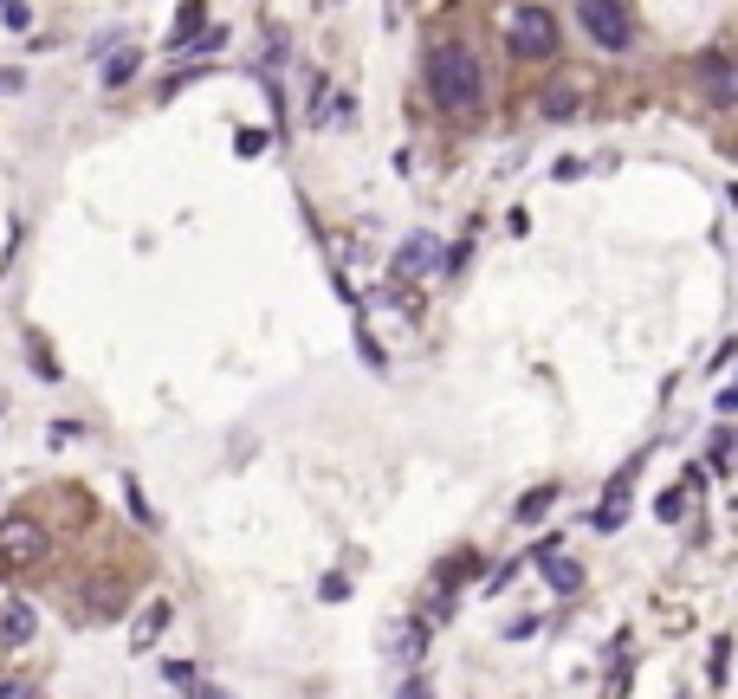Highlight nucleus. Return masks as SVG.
I'll use <instances>...</instances> for the list:
<instances>
[{"mask_svg":"<svg viewBox=\"0 0 738 699\" xmlns=\"http://www.w3.org/2000/svg\"><path fill=\"white\" fill-rule=\"evenodd\" d=\"M428 91L441 111H480L486 98V72H480V52L467 46V39H441V46L428 52Z\"/></svg>","mask_w":738,"mask_h":699,"instance_id":"nucleus-1","label":"nucleus"},{"mask_svg":"<svg viewBox=\"0 0 738 699\" xmlns=\"http://www.w3.org/2000/svg\"><path fill=\"white\" fill-rule=\"evenodd\" d=\"M505 46H512V59H551L557 52V13L551 7H512L505 13Z\"/></svg>","mask_w":738,"mask_h":699,"instance_id":"nucleus-2","label":"nucleus"},{"mask_svg":"<svg viewBox=\"0 0 738 699\" xmlns=\"http://www.w3.org/2000/svg\"><path fill=\"white\" fill-rule=\"evenodd\" d=\"M577 26H583V39L603 46V52H628V46H635V13L615 7V0H583Z\"/></svg>","mask_w":738,"mask_h":699,"instance_id":"nucleus-3","label":"nucleus"},{"mask_svg":"<svg viewBox=\"0 0 738 699\" xmlns=\"http://www.w3.org/2000/svg\"><path fill=\"white\" fill-rule=\"evenodd\" d=\"M46 551H52L46 525H33V518H20V512L0 518V570H39Z\"/></svg>","mask_w":738,"mask_h":699,"instance_id":"nucleus-4","label":"nucleus"},{"mask_svg":"<svg viewBox=\"0 0 738 699\" xmlns=\"http://www.w3.org/2000/svg\"><path fill=\"white\" fill-rule=\"evenodd\" d=\"M123 602H130V577H123V570H91V577L78 583V609H85V622H117Z\"/></svg>","mask_w":738,"mask_h":699,"instance_id":"nucleus-5","label":"nucleus"},{"mask_svg":"<svg viewBox=\"0 0 738 699\" xmlns=\"http://www.w3.org/2000/svg\"><path fill=\"white\" fill-rule=\"evenodd\" d=\"M441 259H447V246L434 240V233H408L402 253H395V272H402V279H428V272H441Z\"/></svg>","mask_w":738,"mask_h":699,"instance_id":"nucleus-6","label":"nucleus"},{"mask_svg":"<svg viewBox=\"0 0 738 699\" xmlns=\"http://www.w3.org/2000/svg\"><path fill=\"white\" fill-rule=\"evenodd\" d=\"M635 473H641V460H628L622 473L609 479L603 505H596V531H622V518H628V486H635Z\"/></svg>","mask_w":738,"mask_h":699,"instance_id":"nucleus-7","label":"nucleus"},{"mask_svg":"<svg viewBox=\"0 0 738 699\" xmlns=\"http://www.w3.org/2000/svg\"><path fill=\"white\" fill-rule=\"evenodd\" d=\"M175 622V609H169V596H156V602H143V609H136V622H130V648L136 654H149L162 641V628Z\"/></svg>","mask_w":738,"mask_h":699,"instance_id":"nucleus-8","label":"nucleus"},{"mask_svg":"<svg viewBox=\"0 0 738 699\" xmlns=\"http://www.w3.org/2000/svg\"><path fill=\"white\" fill-rule=\"evenodd\" d=\"M382 648H389V654H395V661H402V667H408V661H415V654H421V648H428V622H395V628H389V635H382Z\"/></svg>","mask_w":738,"mask_h":699,"instance_id":"nucleus-9","label":"nucleus"},{"mask_svg":"<svg viewBox=\"0 0 738 699\" xmlns=\"http://www.w3.org/2000/svg\"><path fill=\"white\" fill-rule=\"evenodd\" d=\"M538 570H544V583H551L557 596H577V589H583V570L570 564L564 551H544V557H538Z\"/></svg>","mask_w":738,"mask_h":699,"instance_id":"nucleus-10","label":"nucleus"},{"mask_svg":"<svg viewBox=\"0 0 738 699\" xmlns=\"http://www.w3.org/2000/svg\"><path fill=\"white\" fill-rule=\"evenodd\" d=\"M33 602H7V609H0V641H7V648H26V641H33Z\"/></svg>","mask_w":738,"mask_h":699,"instance_id":"nucleus-11","label":"nucleus"},{"mask_svg":"<svg viewBox=\"0 0 738 699\" xmlns=\"http://www.w3.org/2000/svg\"><path fill=\"white\" fill-rule=\"evenodd\" d=\"M738 98V72L726 59H706V104H732Z\"/></svg>","mask_w":738,"mask_h":699,"instance_id":"nucleus-12","label":"nucleus"},{"mask_svg":"<svg viewBox=\"0 0 738 699\" xmlns=\"http://www.w3.org/2000/svg\"><path fill=\"white\" fill-rule=\"evenodd\" d=\"M136 65H143V52H136V46H123V52H104V85H130V78H136Z\"/></svg>","mask_w":738,"mask_h":699,"instance_id":"nucleus-13","label":"nucleus"},{"mask_svg":"<svg viewBox=\"0 0 738 699\" xmlns=\"http://www.w3.org/2000/svg\"><path fill=\"white\" fill-rule=\"evenodd\" d=\"M538 111H544V117H577V111H583V91H577V85H551Z\"/></svg>","mask_w":738,"mask_h":699,"instance_id":"nucleus-14","label":"nucleus"},{"mask_svg":"<svg viewBox=\"0 0 738 699\" xmlns=\"http://www.w3.org/2000/svg\"><path fill=\"white\" fill-rule=\"evenodd\" d=\"M551 505H557V486H538V492H525V499H518V512H512V518H518V525H538V518L551 512Z\"/></svg>","mask_w":738,"mask_h":699,"instance_id":"nucleus-15","label":"nucleus"},{"mask_svg":"<svg viewBox=\"0 0 738 699\" xmlns=\"http://www.w3.org/2000/svg\"><path fill=\"white\" fill-rule=\"evenodd\" d=\"M201 26H208V13H201V7H182V13H175V33H169V52H182Z\"/></svg>","mask_w":738,"mask_h":699,"instance_id":"nucleus-16","label":"nucleus"},{"mask_svg":"<svg viewBox=\"0 0 738 699\" xmlns=\"http://www.w3.org/2000/svg\"><path fill=\"white\" fill-rule=\"evenodd\" d=\"M123 505H130L136 525H156V512H149V499H143V486H136V479H123Z\"/></svg>","mask_w":738,"mask_h":699,"instance_id":"nucleus-17","label":"nucleus"},{"mask_svg":"<svg viewBox=\"0 0 738 699\" xmlns=\"http://www.w3.org/2000/svg\"><path fill=\"white\" fill-rule=\"evenodd\" d=\"M162 680H169V687H182V693L201 687V680H195V661H162Z\"/></svg>","mask_w":738,"mask_h":699,"instance_id":"nucleus-18","label":"nucleus"},{"mask_svg":"<svg viewBox=\"0 0 738 699\" xmlns=\"http://www.w3.org/2000/svg\"><path fill=\"white\" fill-rule=\"evenodd\" d=\"M221 46H227V33H221V26H201V33L182 46V59H188V52H221Z\"/></svg>","mask_w":738,"mask_h":699,"instance_id":"nucleus-19","label":"nucleus"},{"mask_svg":"<svg viewBox=\"0 0 738 699\" xmlns=\"http://www.w3.org/2000/svg\"><path fill=\"white\" fill-rule=\"evenodd\" d=\"M654 512H661L667 525H680V518H687V492H680V486H674V492H661V505H654Z\"/></svg>","mask_w":738,"mask_h":699,"instance_id":"nucleus-20","label":"nucleus"},{"mask_svg":"<svg viewBox=\"0 0 738 699\" xmlns=\"http://www.w3.org/2000/svg\"><path fill=\"white\" fill-rule=\"evenodd\" d=\"M726 661H732V641L719 635V641H713V687H726Z\"/></svg>","mask_w":738,"mask_h":699,"instance_id":"nucleus-21","label":"nucleus"},{"mask_svg":"<svg viewBox=\"0 0 738 699\" xmlns=\"http://www.w3.org/2000/svg\"><path fill=\"white\" fill-rule=\"evenodd\" d=\"M240 156H246V162L266 156V130H240Z\"/></svg>","mask_w":738,"mask_h":699,"instance_id":"nucleus-22","label":"nucleus"},{"mask_svg":"<svg viewBox=\"0 0 738 699\" xmlns=\"http://www.w3.org/2000/svg\"><path fill=\"white\" fill-rule=\"evenodd\" d=\"M0 26H7V33H26V26H33V13H26V7H0Z\"/></svg>","mask_w":738,"mask_h":699,"instance_id":"nucleus-23","label":"nucleus"},{"mask_svg":"<svg viewBox=\"0 0 738 699\" xmlns=\"http://www.w3.org/2000/svg\"><path fill=\"white\" fill-rule=\"evenodd\" d=\"M538 628H544V615H525V622L505 628V641H525V635H538Z\"/></svg>","mask_w":738,"mask_h":699,"instance_id":"nucleus-24","label":"nucleus"},{"mask_svg":"<svg viewBox=\"0 0 738 699\" xmlns=\"http://www.w3.org/2000/svg\"><path fill=\"white\" fill-rule=\"evenodd\" d=\"M188 699H234V693H221V687H195Z\"/></svg>","mask_w":738,"mask_h":699,"instance_id":"nucleus-25","label":"nucleus"},{"mask_svg":"<svg viewBox=\"0 0 738 699\" xmlns=\"http://www.w3.org/2000/svg\"><path fill=\"white\" fill-rule=\"evenodd\" d=\"M0 91H20V72H0Z\"/></svg>","mask_w":738,"mask_h":699,"instance_id":"nucleus-26","label":"nucleus"},{"mask_svg":"<svg viewBox=\"0 0 738 699\" xmlns=\"http://www.w3.org/2000/svg\"><path fill=\"white\" fill-rule=\"evenodd\" d=\"M7 693H13V687H0V699H7Z\"/></svg>","mask_w":738,"mask_h":699,"instance_id":"nucleus-27","label":"nucleus"}]
</instances>
